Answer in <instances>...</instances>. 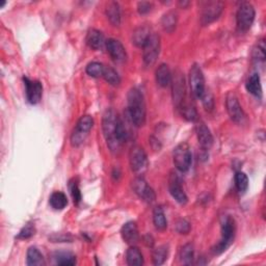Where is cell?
I'll return each instance as SVG.
<instances>
[{
	"mask_svg": "<svg viewBox=\"0 0 266 266\" xmlns=\"http://www.w3.org/2000/svg\"><path fill=\"white\" fill-rule=\"evenodd\" d=\"M87 43L88 45L94 49V50H99L106 42L104 40L103 33L97 30H90L87 36Z\"/></svg>",
	"mask_w": 266,
	"mask_h": 266,
	"instance_id": "obj_22",
	"label": "cell"
},
{
	"mask_svg": "<svg viewBox=\"0 0 266 266\" xmlns=\"http://www.w3.org/2000/svg\"><path fill=\"white\" fill-rule=\"evenodd\" d=\"M94 120L90 116H82L76 124L71 135V144L73 147H79L85 143L89 132L92 130Z\"/></svg>",
	"mask_w": 266,
	"mask_h": 266,
	"instance_id": "obj_5",
	"label": "cell"
},
{
	"mask_svg": "<svg viewBox=\"0 0 266 266\" xmlns=\"http://www.w3.org/2000/svg\"><path fill=\"white\" fill-rule=\"evenodd\" d=\"M50 205L55 210H62L68 205L67 195L61 192H55L50 197Z\"/></svg>",
	"mask_w": 266,
	"mask_h": 266,
	"instance_id": "obj_26",
	"label": "cell"
},
{
	"mask_svg": "<svg viewBox=\"0 0 266 266\" xmlns=\"http://www.w3.org/2000/svg\"><path fill=\"white\" fill-rule=\"evenodd\" d=\"M150 36H151V30L148 26L146 25L139 26L132 33V43L136 47L143 48Z\"/></svg>",
	"mask_w": 266,
	"mask_h": 266,
	"instance_id": "obj_20",
	"label": "cell"
},
{
	"mask_svg": "<svg viewBox=\"0 0 266 266\" xmlns=\"http://www.w3.org/2000/svg\"><path fill=\"white\" fill-rule=\"evenodd\" d=\"M144 62L147 67H152L155 64L160 53V37L157 33H151L148 41L143 47Z\"/></svg>",
	"mask_w": 266,
	"mask_h": 266,
	"instance_id": "obj_7",
	"label": "cell"
},
{
	"mask_svg": "<svg viewBox=\"0 0 266 266\" xmlns=\"http://www.w3.org/2000/svg\"><path fill=\"white\" fill-rule=\"evenodd\" d=\"M153 222L155 228L159 231H163L167 227V221L162 207H156L153 211Z\"/></svg>",
	"mask_w": 266,
	"mask_h": 266,
	"instance_id": "obj_27",
	"label": "cell"
},
{
	"mask_svg": "<svg viewBox=\"0 0 266 266\" xmlns=\"http://www.w3.org/2000/svg\"><path fill=\"white\" fill-rule=\"evenodd\" d=\"M235 185L240 193L246 192L249 187L248 176L242 172H237L235 175Z\"/></svg>",
	"mask_w": 266,
	"mask_h": 266,
	"instance_id": "obj_35",
	"label": "cell"
},
{
	"mask_svg": "<svg viewBox=\"0 0 266 266\" xmlns=\"http://www.w3.org/2000/svg\"><path fill=\"white\" fill-rule=\"evenodd\" d=\"M155 77H156L157 85L160 88H166L167 86H170V83H172L171 70L169 66L165 64H162L157 68Z\"/></svg>",
	"mask_w": 266,
	"mask_h": 266,
	"instance_id": "obj_19",
	"label": "cell"
},
{
	"mask_svg": "<svg viewBox=\"0 0 266 266\" xmlns=\"http://www.w3.org/2000/svg\"><path fill=\"white\" fill-rule=\"evenodd\" d=\"M254 59L258 60H264L265 59V44L264 40H261L259 42L257 48L254 50Z\"/></svg>",
	"mask_w": 266,
	"mask_h": 266,
	"instance_id": "obj_40",
	"label": "cell"
},
{
	"mask_svg": "<svg viewBox=\"0 0 266 266\" xmlns=\"http://www.w3.org/2000/svg\"><path fill=\"white\" fill-rule=\"evenodd\" d=\"M132 190L139 198L147 203H152L155 201L156 194L153 188L147 183L144 178L137 177L132 181Z\"/></svg>",
	"mask_w": 266,
	"mask_h": 266,
	"instance_id": "obj_11",
	"label": "cell"
},
{
	"mask_svg": "<svg viewBox=\"0 0 266 266\" xmlns=\"http://www.w3.org/2000/svg\"><path fill=\"white\" fill-rule=\"evenodd\" d=\"M129 163L131 170L134 173H139L146 169L148 159L144 148L141 146H134L131 148L129 152Z\"/></svg>",
	"mask_w": 266,
	"mask_h": 266,
	"instance_id": "obj_10",
	"label": "cell"
},
{
	"mask_svg": "<svg viewBox=\"0 0 266 266\" xmlns=\"http://www.w3.org/2000/svg\"><path fill=\"white\" fill-rule=\"evenodd\" d=\"M153 4L151 2H147V1H143V2H138L137 4V11L139 14H142V15H145V14H148L149 12H151Z\"/></svg>",
	"mask_w": 266,
	"mask_h": 266,
	"instance_id": "obj_42",
	"label": "cell"
},
{
	"mask_svg": "<svg viewBox=\"0 0 266 266\" xmlns=\"http://www.w3.org/2000/svg\"><path fill=\"white\" fill-rule=\"evenodd\" d=\"M179 4L182 6V8H185L186 5L190 4V2H182V1H181V2H179Z\"/></svg>",
	"mask_w": 266,
	"mask_h": 266,
	"instance_id": "obj_44",
	"label": "cell"
},
{
	"mask_svg": "<svg viewBox=\"0 0 266 266\" xmlns=\"http://www.w3.org/2000/svg\"><path fill=\"white\" fill-rule=\"evenodd\" d=\"M169 255V247L167 246H160L157 249L154 250L152 254L153 264L154 265H163L167 259Z\"/></svg>",
	"mask_w": 266,
	"mask_h": 266,
	"instance_id": "obj_29",
	"label": "cell"
},
{
	"mask_svg": "<svg viewBox=\"0 0 266 266\" xmlns=\"http://www.w3.org/2000/svg\"><path fill=\"white\" fill-rule=\"evenodd\" d=\"M127 264L130 266H141L144 264V257L142 251L136 247H130L126 253Z\"/></svg>",
	"mask_w": 266,
	"mask_h": 266,
	"instance_id": "obj_23",
	"label": "cell"
},
{
	"mask_svg": "<svg viewBox=\"0 0 266 266\" xmlns=\"http://www.w3.org/2000/svg\"><path fill=\"white\" fill-rule=\"evenodd\" d=\"M128 113L131 122L136 127H142L146 123V102L143 93L137 88H133L128 93Z\"/></svg>",
	"mask_w": 266,
	"mask_h": 266,
	"instance_id": "obj_1",
	"label": "cell"
},
{
	"mask_svg": "<svg viewBox=\"0 0 266 266\" xmlns=\"http://www.w3.org/2000/svg\"><path fill=\"white\" fill-rule=\"evenodd\" d=\"M34 232H36L34 226H32L31 223H27V225L20 231L18 238L19 239H27V238H30L31 236H33Z\"/></svg>",
	"mask_w": 266,
	"mask_h": 266,
	"instance_id": "obj_38",
	"label": "cell"
},
{
	"mask_svg": "<svg viewBox=\"0 0 266 266\" xmlns=\"http://www.w3.org/2000/svg\"><path fill=\"white\" fill-rule=\"evenodd\" d=\"M69 188H70V192H71V195H72L74 203L75 204H79L81 201V192H80V188H79L78 182H77V180L73 179L70 181Z\"/></svg>",
	"mask_w": 266,
	"mask_h": 266,
	"instance_id": "obj_37",
	"label": "cell"
},
{
	"mask_svg": "<svg viewBox=\"0 0 266 266\" xmlns=\"http://www.w3.org/2000/svg\"><path fill=\"white\" fill-rule=\"evenodd\" d=\"M173 82V98L176 106L179 107L180 105L185 101V81L184 77L182 74H177Z\"/></svg>",
	"mask_w": 266,
	"mask_h": 266,
	"instance_id": "obj_16",
	"label": "cell"
},
{
	"mask_svg": "<svg viewBox=\"0 0 266 266\" xmlns=\"http://www.w3.org/2000/svg\"><path fill=\"white\" fill-rule=\"evenodd\" d=\"M23 80L26 89L27 101L32 105L38 104L42 99V95H43V86H42V83L38 80H30L27 77H24Z\"/></svg>",
	"mask_w": 266,
	"mask_h": 266,
	"instance_id": "obj_13",
	"label": "cell"
},
{
	"mask_svg": "<svg viewBox=\"0 0 266 266\" xmlns=\"http://www.w3.org/2000/svg\"><path fill=\"white\" fill-rule=\"evenodd\" d=\"M105 12H106L107 19L111 24L115 26H118L121 24V10L118 2L109 1L106 4V10H105Z\"/></svg>",
	"mask_w": 266,
	"mask_h": 266,
	"instance_id": "obj_21",
	"label": "cell"
},
{
	"mask_svg": "<svg viewBox=\"0 0 266 266\" xmlns=\"http://www.w3.org/2000/svg\"><path fill=\"white\" fill-rule=\"evenodd\" d=\"M176 231L179 234H188L191 231V223L185 220H179L176 222Z\"/></svg>",
	"mask_w": 266,
	"mask_h": 266,
	"instance_id": "obj_39",
	"label": "cell"
},
{
	"mask_svg": "<svg viewBox=\"0 0 266 266\" xmlns=\"http://www.w3.org/2000/svg\"><path fill=\"white\" fill-rule=\"evenodd\" d=\"M201 99H203V103H204L206 109H212L213 108V97L210 93H204Z\"/></svg>",
	"mask_w": 266,
	"mask_h": 266,
	"instance_id": "obj_41",
	"label": "cell"
},
{
	"mask_svg": "<svg viewBox=\"0 0 266 266\" xmlns=\"http://www.w3.org/2000/svg\"><path fill=\"white\" fill-rule=\"evenodd\" d=\"M197 135L200 146L204 150H209L213 145V136L211 131L204 123H200L197 126Z\"/></svg>",
	"mask_w": 266,
	"mask_h": 266,
	"instance_id": "obj_18",
	"label": "cell"
},
{
	"mask_svg": "<svg viewBox=\"0 0 266 266\" xmlns=\"http://www.w3.org/2000/svg\"><path fill=\"white\" fill-rule=\"evenodd\" d=\"M226 106H227V110H228V114H229L230 118L236 123H242L246 116H244L243 109L241 107L239 101H238L237 97L235 96V94L230 93L227 96Z\"/></svg>",
	"mask_w": 266,
	"mask_h": 266,
	"instance_id": "obj_14",
	"label": "cell"
},
{
	"mask_svg": "<svg viewBox=\"0 0 266 266\" xmlns=\"http://www.w3.org/2000/svg\"><path fill=\"white\" fill-rule=\"evenodd\" d=\"M223 10V3L221 1H206L202 5L201 23L208 25L218 20Z\"/></svg>",
	"mask_w": 266,
	"mask_h": 266,
	"instance_id": "obj_8",
	"label": "cell"
},
{
	"mask_svg": "<svg viewBox=\"0 0 266 266\" xmlns=\"http://www.w3.org/2000/svg\"><path fill=\"white\" fill-rule=\"evenodd\" d=\"M193 256H194V251L192 244L187 243L185 246L181 249L180 251V259L181 262L185 265H191L193 262Z\"/></svg>",
	"mask_w": 266,
	"mask_h": 266,
	"instance_id": "obj_32",
	"label": "cell"
},
{
	"mask_svg": "<svg viewBox=\"0 0 266 266\" xmlns=\"http://www.w3.org/2000/svg\"><path fill=\"white\" fill-rule=\"evenodd\" d=\"M173 159L174 164L176 169L182 173H185L192 165V155L190 146L186 143L179 144L173 152Z\"/></svg>",
	"mask_w": 266,
	"mask_h": 266,
	"instance_id": "obj_4",
	"label": "cell"
},
{
	"mask_svg": "<svg viewBox=\"0 0 266 266\" xmlns=\"http://www.w3.org/2000/svg\"><path fill=\"white\" fill-rule=\"evenodd\" d=\"M104 69H105V67L102 64H100V62L93 61V62H89V64L87 66L86 71H87L88 75H89L90 77H94V78H99V77H103Z\"/></svg>",
	"mask_w": 266,
	"mask_h": 266,
	"instance_id": "obj_34",
	"label": "cell"
},
{
	"mask_svg": "<svg viewBox=\"0 0 266 266\" xmlns=\"http://www.w3.org/2000/svg\"><path fill=\"white\" fill-rule=\"evenodd\" d=\"M55 260L59 265H75L76 257L70 253H58L55 255Z\"/></svg>",
	"mask_w": 266,
	"mask_h": 266,
	"instance_id": "obj_36",
	"label": "cell"
},
{
	"mask_svg": "<svg viewBox=\"0 0 266 266\" xmlns=\"http://www.w3.org/2000/svg\"><path fill=\"white\" fill-rule=\"evenodd\" d=\"M190 85L194 97L202 98L205 93V78L199 65L194 64L190 71Z\"/></svg>",
	"mask_w": 266,
	"mask_h": 266,
	"instance_id": "obj_9",
	"label": "cell"
},
{
	"mask_svg": "<svg viewBox=\"0 0 266 266\" xmlns=\"http://www.w3.org/2000/svg\"><path fill=\"white\" fill-rule=\"evenodd\" d=\"M118 115L115 111L109 108L105 111L102 120V130L105 137V141L107 143L108 148L111 152H118L121 148V145L118 144L116 136V123H117Z\"/></svg>",
	"mask_w": 266,
	"mask_h": 266,
	"instance_id": "obj_2",
	"label": "cell"
},
{
	"mask_svg": "<svg viewBox=\"0 0 266 266\" xmlns=\"http://www.w3.org/2000/svg\"><path fill=\"white\" fill-rule=\"evenodd\" d=\"M103 78L106 80L110 86H114V87H118L121 83L120 75H118L116 70L111 67H105Z\"/></svg>",
	"mask_w": 266,
	"mask_h": 266,
	"instance_id": "obj_31",
	"label": "cell"
},
{
	"mask_svg": "<svg viewBox=\"0 0 266 266\" xmlns=\"http://www.w3.org/2000/svg\"><path fill=\"white\" fill-rule=\"evenodd\" d=\"M145 242L147 243V246H148V247H152V246H153V243H154L152 236L147 235V236L145 237Z\"/></svg>",
	"mask_w": 266,
	"mask_h": 266,
	"instance_id": "obj_43",
	"label": "cell"
},
{
	"mask_svg": "<svg viewBox=\"0 0 266 266\" xmlns=\"http://www.w3.org/2000/svg\"><path fill=\"white\" fill-rule=\"evenodd\" d=\"M27 265L40 266L45 265V259L41 251L34 247H31L27 251Z\"/></svg>",
	"mask_w": 266,
	"mask_h": 266,
	"instance_id": "obj_25",
	"label": "cell"
},
{
	"mask_svg": "<svg viewBox=\"0 0 266 266\" xmlns=\"http://www.w3.org/2000/svg\"><path fill=\"white\" fill-rule=\"evenodd\" d=\"M121 235L123 240L128 243V244H134L138 241L139 233H138V228L135 222H126L125 225L122 227L121 230Z\"/></svg>",
	"mask_w": 266,
	"mask_h": 266,
	"instance_id": "obj_17",
	"label": "cell"
},
{
	"mask_svg": "<svg viewBox=\"0 0 266 266\" xmlns=\"http://www.w3.org/2000/svg\"><path fill=\"white\" fill-rule=\"evenodd\" d=\"M255 16H256V12L254 6L250 2H243L239 6V9H238L237 15H236L238 30L240 32L248 31L251 29V26L253 25Z\"/></svg>",
	"mask_w": 266,
	"mask_h": 266,
	"instance_id": "obj_6",
	"label": "cell"
},
{
	"mask_svg": "<svg viewBox=\"0 0 266 266\" xmlns=\"http://www.w3.org/2000/svg\"><path fill=\"white\" fill-rule=\"evenodd\" d=\"M169 191L175 201L178 202L181 205H185L188 202L187 195L182 187L181 179L176 173H172L169 180Z\"/></svg>",
	"mask_w": 266,
	"mask_h": 266,
	"instance_id": "obj_12",
	"label": "cell"
},
{
	"mask_svg": "<svg viewBox=\"0 0 266 266\" xmlns=\"http://www.w3.org/2000/svg\"><path fill=\"white\" fill-rule=\"evenodd\" d=\"M247 89L248 92L256 97H261L262 95V88H261V81L260 76L258 73L251 74L247 82Z\"/></svg>",
	"mask_w": 266,
	"mask_h": 266,
	"instance_id": "obj_24",
	"label": "cell"
},
{
	"mask_svg": "<svg viewBox=\"0 0 266 266\" xmlns=\"http://www.w3.org/2000/svg\"><path fill=\"white\" fill-rule=\"evenodd\" d=\"M116 136H117L118 144H120L121 146L126 141H127V136H128V133H127V130H126L125 124H124L122 118L118 116L117 117V123H116Z\"/></svg>",
	"mask_w": 266,
	"mask_h": 266,
	"instance_id": "obj_33",
	"label": "cell"
},
{
	"mask_svg": "<svg viewBox=\"0 0 266 266\" xmlns=\"http://www.w3.org/2000/svg\"><path fill=\"white\" fill-rule=\"evenodd\" d=\"M178 109L180 110L181 116L183 117L184 118H186L187 121H194L198 117L197 110H195L194 106H192V104H190L186 101H184L183 103H182L180 106L178 107Z\"/></svg>",
	"mask_w": 266,
	"mask_h": 266,
	"instance_id": "obj_30",
	"label": "cell"
},
{
	"mask_svg": "<svg viewBox=\"0 0 266 266\" xmlns=\"http://www.w3.org/2000/svg\"><path fill=\"white\" fill-rule=\"evenodd\" d=\"M105 46H106L110 58L116 62H124L126 59H127V53H126L125 48L120 41L109 39L108 41H106Z\"/></svg>",
	"mask_w": 266,
	"mask_h": 266,
	"instance_id": "obj_15",
	"label": "cell"
},
{
	"mask_svg": "<svg viewBox=\"0 0 266 266\" xmlns=\"http://www.w3.org/2000/svg\"><path fill=\"white\" fill-rule=\"evenodd\" d=\"M162 25L166 32H173L176 30L177 15L174 12H167L162 19Z\"/></svg>",
	"mask_w": 266,
	"mask_h": 266,
	"instance_id": "obj_28",
	"label": "cell"
},
{
	"mask_svg": "<svg viewBox=\"0 0 266 266\" xmlns=\"http://www.w3.org/2000/svg\"><path fill=\"white\" fill-rule=\"evenodd\" d=\"M236 232L235 222L232 218H226L222 225V238L218 244L212 248V253L214 255H221L223 253L231 244H232Z\"/></svg>",
	"mask_w": 266,
	"mask_h": 266,
	"instance_id": "obj_3",
	"label": "cell"
}]
</instances>
